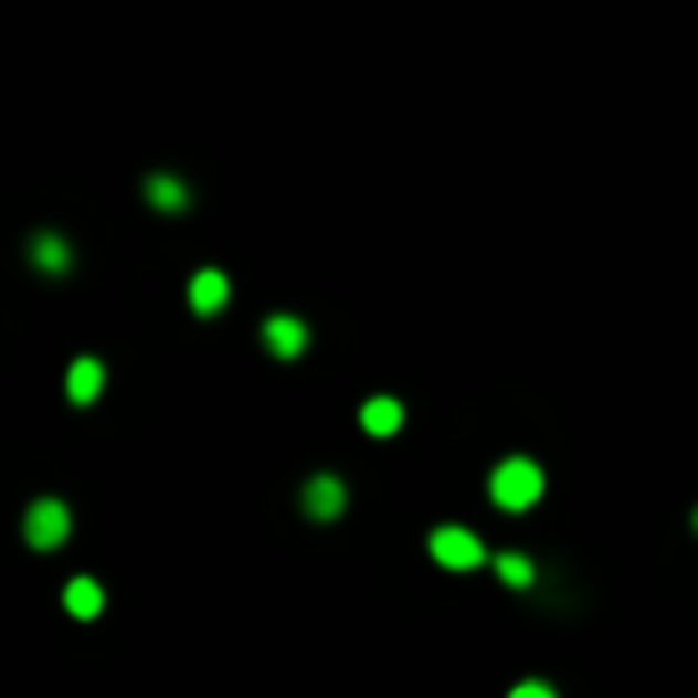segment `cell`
<instances>
[{
  "label": "cell",
  "instance_id": "5b68a950",
  "mask_svg": "<svg viewBox=\"0 0 698 698\" xmlns=\"http://www.w3.org/2000/svg\"><path fill=\"white\" fill-rule=\"evenodd\" d=\"M302 503H307V512L316 521H330V517H340V507H345V484H340V478H330V474H321V478H311V484H307Z\"/></svg>",
  "mask_w": 698,
  "mask_h": 698
},
{
  "label": "cell",
  "instance_id": "7c38bea8",
  "mask_svg": "<svg viewBox=\"0 0 698 698\" xmlns=\"http://www.w3.org/2000/svg\"><path fill=\"white\" fill-rule=\"evenodd\" d=\"M493 570H498V579H503V584H512V589H527L531 579H536L531 560H521V556H498V564H493Z\"/></svg>",
  "mask_w": 698,
  "mask_h": 698
},
{
  "label": "cell",
  "instance_id": "52a82bcc",
  "mask_svg": "<svg viewBox=\"0 0 698 698\" xmlns=\"http://www.w3.org/2000/svg\"><path fill=\"white\" fill-rule=\"evenodd\" d=\"M101 388H106V369H101L96 359H77L67 369V398L86 406V402H96L101 398Z\"/></svg>",
  "mask_w": 698,
  "mask_h": 698
},
{
  "label": "cell",
  "instance_id": "4fadbf2b",
  "mask_svg": "<svg viewBox=\"0 0 698 698\" xmlns=\"http://www.w3.org/2000/svg\"><path fill=\"white\" fill-rule=\"evenodd\" d=\"M512 698H550V685H517Z\"/></svg>",
  "mask_w": 698,
  "mask_h": 698
},
{
  "label": "cell",
  "instance_id": "ba28073f",
  "mask_svg": "<svg viewBox=\"0 0 698 698\" xmlns=\"http://www.w3.org/2000/svg\"><path fill=\"white\" fill-rule=\"evenodd\" d=\"M359 421H363V431H369V435H392V431L402 426V406L392 402V398H373L359 412Z\"/></svg>",
  "mask_w": 698,
  "mask_h": 698
},
{
  "label": "cell",
  "instance_id": "7a4b0ae2",
  "mask_svg": "<svg viewBox=\"0 0 698 698\" xmlns=\"http://www.w3.org/2000/svg\"><path fill=\"white\" fill-rule=\"evenodd\" d=\"M67 531H72V517H67V507H63V503L43 498V503L29 507L24 536H29V546H34V550H57V546L67 541Z\"/></svg>",
  "mask_w": 698,
  "mask_h": 698
},
{
  "label": "cell",
  "instance_id": "30bf717a",
  "mask_svg": "<svg viewBox=\"0 0 698 698\" xmlns=\"http://www.w3.org/2000/svg\"><path fill=\"white\" fill-rule=\"evenodd\" d=\"M144 192H149V201H154L158 211H182V207H187V187L172 182V178H149V187H144Z\"/></svg>",
  "mask_w": 698,
  "mask_h": 698
},
{
  "label": "cell",
  "instance_id": "3957f363",
  "mask_svg": "<svg viewBox=\"0 0 698 698\" xmlns=\"http://www.w3.org/2000/svg\"><path fill=\"white\" fill-rule=\"evenodd\" d=\"M431 556L445 564V570H474L478 560H484V546H478L474 531L464 527H441L431 531Z\"/></svg>",
  "mask_w": 698,
  "mask_h": 698
},
{
  "label": "cell",
  "instance_id": "9c48e42d",
  "mask_svg": "<svg viewBox=\"0 0 698 698\" xmlns=\"http://www.w3.org/2000/svg\"><path fill=\"white\" fill-rule=\"evenodd\" d=\"M63 603H67L72 617H96L101 613V584H92V579H72Z\"/></svg>",
  "mask_w": 698,
  "mask_h": 698
},
{
  "label": "cell",
  "instance_id": "8992f818",
  "mask_svg": "<svg viewBox=\"0 0 698 698\" xmlns=\"http://www.w3.org/2000/svg\"><path fill=\"white\" fill-rule=\"evenodd\" d=\"M192 311H201V316H215L230 302V278L225 273H215V268H201L197 278H192Z\"/></svg>",
  "mask_w": 698,
  "mask_h": 698
},
{
  "label": "cell",
  "instance_id": "277c9868",
  "mask_svg": "<svg viewBox=\"0 0 698 698\" xmlns=\"http://www.w3.org/2000/svg\"><path fill=\"white\" fill-rule=\"evenodd\" d=\"M264 345H268L278 359H297L302 349H307V326H302L297 316H268Z\"/></svg>",
  "mask_w": 698,
  "mask_h": 698
},
{
  "label": "cell",
  "instance_id": "8fae6325",
  "mask_svg": "<svg viewBox=\"0 0 698 698\" xmlns=\"http://www.w3.org/2000/svg\"><path fill=\"white\" fill-rule=\"evenodd\" d=\"M67 258H72V254H67V244L57 240V235H39V240H34V264H39V268L63 273V268H67Z\"/></svg>",
  "mask_w": 698,
  "mask_h": 698
},
{
  "label": "cell",
  "instance_id": "6da1fadb",
  "mask_svg": "<svg viewBox=\"0 0 698 698\" xmlns=\"http://www.w3.org/2000/svg\"><path fill=\"white\" fill-rule=\"evenodd\" d=\"M493 503L507 507V512H521V507H531L536 498H541L546 478L541 469H536L531 459H503L498 469H493Z\"/></svg>",
  "mask_w": 698,
  "mask_h": 698
}]
</instances>
